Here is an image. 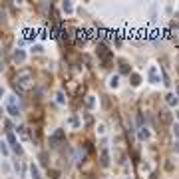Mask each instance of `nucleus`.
I'll use <instances>...</instances> for the list:
<instances>
[{
    "mask_svg": "<svg viewBox=\"0 0 179 179\" xmlns=\"http://www.w3.org/2000/svg\"><path fill=\"white\" fill-rule=\"evenodd\" d=\"M149 137V132H147V127H139V139H147Z\"/></svg>",
    "mask_w": 179,
    "mask_h": 179,
    "instance_id": "obj_14",
    "label": "nucleus"
},
{
    "mask_svg": "<svg viewBox=\"0 0 179 179\" xmlns=\"http://www.w3.org/2000/svg\"><path fill=\"white\" fill-rule=\"evenodd\" d=\"M99 159H102L99 163L104 165V167H106V165L109 163V153H108V149H102V155H99Z\"/></svg>",
    "mask_w": 179,
    "mask_h": 179,
    "instance_id": "obj_8",
    "label": "nucleus"
},
{
    "mask_svg": "<svg viewBox=\"0 0 179 179\" xmlns=\"http://www.w3.org/2000/svg\"><path fill=\"white\" fill-rule=\"evenodd\" d=\"M2 155H8V147H6L4 143H2Z\"/></svg>",
    "mask_w": 179,
    "mask_h": 179,
    "instance_id": "obj_24",
    "label": "nucleus"
},
{
    "mask_svg": "<svg viewBox=\"0 0 179 179\" xmlns=\"http://www.w3.org/2000/svg\"><path fill=\"white\" fill-rule=\"evenodd\" d=\"M147 78H149L151 84H157V82H159V72H157V66H149V70H147Z\"/></svg>",
    "mask_w": 179,
    "mask_h": 179,
    "instance_id": "obj_5",
    "label": "nucleus"
},
{
    "mask_svg": "<svg viewBox=\"0 0 179 179\" xmlns=\"http://www.w3.org/2000/svg\"><path fill=\"white\" fill-rule=\"evenodd\" d=\"M50 177H52V179H58V177H60V171H58V169H50Z\"/></svg>",
    "mask_w": 179,
    "mask_h": 179,
    "instance_id": "obj_20",
    "label": "nucleus"
},
{
    "mask_svg": "<svg viewBox=\"0 0 179 179\" xmlns=\"http://www.w3.org/2000/svg\"><path fill=\"white\" fill-rule=\"evenodd\" d=\"M142 84V76L139 74H132V86H139Z\"/></svg>",
    "mask_w": 179,
    "mask_h": 179,
    "instance_id": "obj_15",
    "label": "nucleus"
},
{
    "mask_svg": "<svg viewBox=\"0 0 179 179\" xmlns=\"http://www.w3.org/2000/svg\"><path fill=\"white\" fill-rule=\"evenodd\" d=\"M30 175H32V179H42V175H40V171H38L36 165H30Z\"/></svg>",
    "mask_w": 179,
    "mask_h": 179,
    "instance_id": "obj_10",
    "label": "nucleus"
},
{
    "mask_svg": "<svg viewBox=\"0 0 179 179\" xmlns=\"http://www.w3.org/2000/svg\"><path fill=\"white\" fill-rule=\"evenodd\" d=\"M14 88L18 90L20 94H26V92H30L34 88V76H32L30 68H24V70H20L14 76Z\"/></svg>",
    "mask_w": 179,
    "mask_h": 179,
    "instance_id": "obj_1",
    "label": "nucleus"
},
{
    "mask_svg": "<svg viewBox=\"0 0 179 179\" xmlns=\"http://www.w3.org/2000/svg\"><path fill=\"white\" fill-rule=\"evenodd\" d=\"M62 8H64V12H68V14L72 12V4H70V2H64V4H62Z\"/></svg>",
    "mask_w": 179,
    "mask_h": 179,
    "instance_id": "obj_19",
    "label": "nucleus"
},
{
    "mask_svg": "<svg viewBox=\"0 0 179 179\" xmlns=\"http://www.w3.org/2000/svg\"><path fill=\"white\" fill-rule=\"evenodd\" d=\"M98 56L102 58V62H104V64H109V60H112V52H109L104 44H99V46H98Z\"/></svg>",
    "mask_w": 179,
    "mask_h": 179,
    "instance_id": "obj_2",
    "label": "nucleus"
},
{
    "mask_svg": "<svg viewBox=\"0 0 179 179\" xmlns=\"http://www.w3.org/2000/svg\"><path fill=\"white\" fill-rule=\"evenodd\" d=\"M6 142L10 143V147H12V149H14L16 153H22V147H20V143L16 142V137H14V133H12V132L6 133Z\"/></svg>",
    "mask_w": 179,
    "mask_h": 179,
    "instance_id": "obj_4",
    "label": "nucleus"
},
{
    "mask_svg": "<svg viewBox=\"0 0 179 179\" xmlns=\"http://www.w3.org/2000/svg\"><path fill=\"white\" fill-rule=\"evenodd\" d=\"M86 30H78V44H84L86 40H88V36H86Z\"/></svg>",
    "mask_w": 179,
    "mask_h": 179,
    "instance_id": "obj_12",
    "label": "nucleus"
},
{
    "mask_svg": "<svg viewBox=\"0 0 179 179\" xmlns=\"http://www.w3.org/2000/svg\"><path fill=\"white\" fill-rule=\"evenodd\" d=\"M56 98H58V104H64V102H66V99H64V94H62V92H58V94H56Z\"/></svg>",
    "mask_w": 179,
    "mask_h": 179,
    "instance_id": "obj_21",
    "label": "nucleus"
},
{
    "mask_svg": "<svg viewBox=\"0 0 179 179\" xmlns=\"http://www.w3.org/2000/svg\"><path fill=\"white\" fill-rule=\"evenodd\" d=\"M173 133L175 137H179V123H173Z\"/></svg>",
    "mask_w": 179,
    "mask_h": 179,
    "instance_id": "obj_22",
    "label": "nucleus"
},
{
    "mask_svg": "<svg viewBox=\"0 0 179 179\" xmlns=\"http://www.w3.org/2000/svg\"><path fill=\"white\" fill-rule=\"evenodd\" d=\"M62 139H66V132H64V129H56V132H54V135L50 137V145L56 147Z\"/></svg>",
    "mask_w": 179,
    "mask_h": 179,
    "instance_id": "obj_3",
    "label": "nucleus"
},
{
    "mask_svg": "<svg viewBox=\"0 0 179 179\" xmlns=\"http://www.w3.org/2000/svg\"><path fill=\"white\" fill-rule=\"evenodd\" d=\"M119 72H122V74H129V68H127L125 62H122V64H119Z\"/></svg>",
    "mask_w": 179,
    "mask_h": 179,
    "instance_id": "obj_17",
    "label": "nucleus"
},
{
    "mask_svg": "<svg viewBox=\"0 0 179 179\" xmlns=\"http://www.w3.org/2000/svg\"><path fill=\"white\" fill-rule=\"evenodd\" d=\"M6 112H8L10 116H14V118H16V116L20 113V109L16 108V106H12V104H6Z\"/></svg>",
    "mask_w": 179,
    "mask_h": 179,
    "instance_id": "obj_9",
    "label": "nucleus"
},
{
    "mask_svg": "<svg viewBox=\"0 0 179 179\" xmlns=\"http://www.w3.org/2000/svg\"><path fill=\"white\" fill-rule=\"evenodd\" d=\"M165 102H167L169 106H173V108H175V106H177V102H179V98H177L175 94H167V96H165Z\"/></svg>",
    "mask_w": 179,
    "mask_h": 179,
    "instance_id": "obj_7",
    "label": "nucleus"
},
{
    "mask_svg": "<svg viewBox=\"0 0 179 179\" xmlns=\"http://www.w3.org/2000/svg\"><path fill=\"white\" fill-rule=\"evenodd\" d=\"M94 98H92V96H88V98H86V106H88V108H94Z\"/></svg>",
    "mask_w": 179,
    "mask_h": 179,
    "instance_id": "obj_18",
    "label": "nucleus"
},
{
    "mask_svg": "<svg viewBox=\"0 0 179 179\" xmlns=\"http://www.w3.org/2000/svg\"><path fill=\"white\" fill-rule=\"evenodd\" d=\"M12 60H14L16 64H22V62L26 60V54H24L22 50H16V52H14V56H12Z\"/></svg>",
    "mask_w": 179,
    "mask_h": 179,
    "instance_id": "obj_6",
    "label": "nucleus"
},
{
    "mask_svg": "<svg viewBox=\"0 0 179 179\" xmlns=\"http://www.w3.org/2000/svg\"><path fill=\"white\" fill-rule=\"evenodd\" d=\"M109 86H112V88H118L119 86V78L118 76H112V78H109Z\"/></svg>",
    "mask_w": 179,
    "mask_h": 179,
    "instance_id": "obj_16",
    "label": "nucleus"
},
{
    "mask_svg": "<svg viewBox=\"0 0 179 179\" xmlns=\"http://www.w3.org/2000/svg\"><path fill=\"white\" fill-rule=\"evenodd\" d=\"M159 119H161V122H165V123H171V113L169 112H161L159 113Z\"/></svg>",
    "mask_w": 179,
    "mask_h": 179,
    "instance_id": "obj_13",
    "label": "nucleus"
},
{
    "mask_svg": "<svg viewBox=\"0 0 179 179\" xmlns=\"http://www.w3.org/2000/svg\"><path fill=\"white\" fill-rule=\"evenodd\" d=\"M34 38H36V30H30V28L24 30V40H34Z\"/></svg>",
    "mask_w": 179,
    "mask_h": 179,
    "instance_id": "obj_11",
    "label": "nucleus"
},
{
    "mask_svg": "<svg viewBox=\"0 0 179 179\" xmlns=\"http://www.w3.org/2000/svg\"><path fill=\"white\" fill-rule=\"evenodd\" d=\"M137 123H139V125L143 123V116H142V113H137Z\"/></svg>",
    "mask_w": 179,
    "mask_h": 179,
    "instance_id": "obj_23",
    "label": "nucleus"
}]
</instances>
